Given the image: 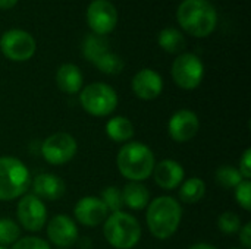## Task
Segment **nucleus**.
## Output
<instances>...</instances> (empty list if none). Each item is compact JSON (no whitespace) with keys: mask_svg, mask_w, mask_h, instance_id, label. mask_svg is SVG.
<instances>
[{"mask_svg":"<svg viewBox=\"0 0 251 249\" xmlns=\"http://www.w3.org/2000/svg\"><path fill=\"white\" fill-rule=\"evenodd\" d=\"M182 220V207L174 197L162 195L149 203L146 211V222L150 233L159 239L166 241L174 236Z\"/></svg>","mask_w":251,"mask_h":249,"instance_id":"nucleus-1","label":"nucleus"},{"mask_svg":"<svg viewBox=\"0 0 251 249\" xmlns=\"http://www.w3.org/2000/svg\"><path fill=\"white\" fill-rule=\"evenodd\" d=\"M78 151L76 139L68 132H54L41 144V156L51 166L69 163Z\"/></svg>","mask_w":251,"mask_h":249,"instance_id":"nucleus-8","label":"nucleus"},{"mask_svg":"<svg viewBox=\"0 0 251 249\" xmlns=\"http://www.w3.org/2000/svg\"><path fill=\"white\" fill-rule=\"evenodd\" d=\"M132 92L144 101L156 100L163 91V79L160 73L153 69L144 68L138 70L131 81Z\"/></svg>","mask_w":251,"mask_h":249,"instance_id":"nucleus-15","label":"nucleus"},{"mask_svg":"<svg viewBox=\"0 0 251 249\" xmlns=\"http://www.w3.org/2000/svg\"><path fill=\"white\" fill-rule=\"evenodd\" d=\"M174 82L187 91L196 90L204 76V65L201 59L193 53H181L172 63L171 69Z\"/></svg>","mask_w":251,"mask_h":249,"instance_id":"nucleus-7","label":"nucleus"},{"mask_svg":"<svg viewBox=\"0 0 251 249\" xmlns=\"http://www.w3.org/2000/svg\"><path fill=\"white\" fill-rule=\"evenodd\" d=\"M31 186L28 167L16 157H0V201H13Z\"/></svg>","mask_w":251,"mask_h":249,"instance_id":"nucleus-5","label":"nucleus"},{"mask_svg":"<svg viewBox=\"0 0 251 249\" xmlns=\"http://www.w3.org/2000/svg\"><path fill=\"white\" fill-rule=\"evenodd\" d=\"M154 183L163 189V191H174L178 189L179 185L184 182L185 178V170L182 167L181 163H178L176 160H162L159 161L151 173Z\"/></svg>","mask_w":251,"mask_h":249,"instance_id":"nucleus-16","label":"nucleus"},{"mask_svg":"<svg viewBox=\"0 0 251 249\" xmlns=\"http://www.w3.org/2000/svg\"><path fill=\"white\" fill-rule=\"evenodd\" d=\"M47 238L59 249H68L78 239V226L66 214H57L47 222Z\"/></svg>","mask_w":251,"mask_h":249,"instance_id":"nucleus-14","label":"nucleus"},{"mask_svg":"<svg viewBox=\"0 0 251 249\" xmlns=\"http://www.w3.org/2000/svg\"><path fill=\"white\" fill-rule=\"evenodd\" d=\"M238 172L241 173L243 179H246V181H250L251 179V148H247L243 153V156L240 158Z\"/></svg>","mask_w":251,"mask_h":249,"instance_id":"nucleus-31","label":"nucleus"},{"mask_svg":"<svg viewBox=\"0 0 251 249\" xmlns=\"http://www.w3.org/2000/svg\"><path fill=\"white\" fill-rule=\"evenodd\" d=\"M188 249H218L216 247L210 245V244H206V242H200V244H196L193 247H190Z\"/></svg>","mask_w":251,"mask_h":249,"instance_id":"nucleus-34","label":"nucleus"},{"mask_svg":"<svg viewBox=\"0 0 251 249\" xmlns=\"http://www.w3.org/2000/svg\"><path fill=\"white\" fill-rule=\"evenodd\" d=\"M215 181L224 189H235V186L240 185L244 179L237 167L221 166L215 173Z\"/></svg>","mask_w":251,"mask_h":249,"instance_id":"nucleus-24","label":"nucleus"},{"mask_svg":"<svg viewBox=\"0 0 251 249\" xmlns=\"http://www.w3.org/2000/svg\"><path fill=\"white\" fill-rule=\"evenodd\" d=\"M10 249H50L47 241L37 236H25L19 238Z\"/></svg>","mask_w":251,"mask_h":249,"instance_id":"nucleus-30","label":"nucleus"},{"mask_svg":"<svg viewBox=\"0 0 251 249\" xmlns=\"http://www.w3.org/2000/svg\"><path fill=\"white\" fill-rule=\"evenodd\" d=\"M18 223L28 232H40L47 225V207L34 194L21 197L16 205Z\"/></svg>","mask_w":251,"mask_h":249,"instance_id":"nucleus-10","label":"nucleus"},{"mask_svg":"<svg viewBox=\"0 0 251 249\" xmlns=\"http://www.w3.org/2000/svg\"><path fill=\"white\" fill-rule=\"evenodd\" d=\"M231 249H243V248H231Z\"/></svg>","mask_w":251,"mask_h":249,"instance_id":"nucleus-36","label":"nucleus"},{"mask_svg":"<svg viewBox=\"0 0 251 249\" xmlns=\"http://www.w3.org/2000/svg\"><path fill=\"white\" fill-rule=\"evenodd\" d=\"M35 50L34 37L24 29L12 28L0 37V51L12 62H26L35 54Z\"/></svg>","mask_w":251,"mask_h":249,"instance_id":"nucleus-9","label":"nucleus"},{"mask_svg":"<svg viewBox=\"0 0 251 249\" xmlns=\"http://www.w3.org/2000/svg\"><path fill=\"white\" fill-rule=\"evenodd\" d=\"M179 26L196 38L209 37L218 25V12L209 0H184L176 9Z\"/></svg>","mask_w":251,"mask_h":249,"instance_id":"nucleus-2","label":"nucleus"},{"mask_svg":"<svg viewBox=\"0 0 251 249\" xmlns=\"http://www.w3.org/2000/svg\"><path fill=\"white\" fill-rule=\"evenodd\" d=\"M121 191H122V203L129 210L141 211L150 203V192L141 182H129Z\"/></svg>","mask_w":251,"mask_h":249,"instance_id":"nucleus-19","label":"nucleus"},{"mask_svg":"<svg viewBox=\"0 0 251 249\" xmlns=\"http://www.w3.org/2000/svg\"><path fill=\"white\" fill-rule=\"evenodd\" d=\"M206 194V183L200 178H190L179 185V200L184 204H197Z\"/></svg>","mask_w":251,"mask_h":249,"instance_id":"nucleus-22","label":"nucleus"},{"mask_svg":"<svg viewBox=\"0 0 251 249\" xmlns=\"http://www.w3.org/2000/svg\"><path fill=\"white\" fill-rule=\"evenodd\" d=\"M157 43L165 51H168L171 54H178L185 48V37H184V34L179 29L172 28V26L163 28L159 32Z\"/></svg>","mask_w":251,"mask_h":249,"instance_id":"nucleus-21","label":"nucleus"},{"mask_svg":"<svg viewBox=\"0 0 251 249\" xmlns=\"http://www.w3.org/2000/svg\"><path fill=\"white\" fill-rule=\"evenodd\" d=\"M200 129L199 116L188 109H181L175 112L168 122V134L169 136L179 144H185L191 141Z\"/></svg>","mask_w":251,"mask_h":249,"instance_id":"nucleus-12","label":"nucleus"},{"mask_svg":"<svg viewBox=\"0 0 251 249\" xmlns=\"http://www.w3.org/2000/svg\"><path fill=\"white\" fill-rule=\"evenodd\" d=\"M56 84L65 94H76L82 90L84 76L78 66L74 63H63L56 72Z\"/></svg>","mask_w":251,"mask_h":249,"instance_id":"nucleus-18","label":"nucleus"},{"mask_svg":"<svg viewBox=\"0 0 251 249\" xmlns=\"http://www.w3.org/2000/svg\"><path fill=\"white\" fill-rule=\"evenodd\" d=\"M87 23L96 35L110 34L118 23V10L109 0H93L87 7Z\"/></svg>","mask_w":251,"mask_h":249,"instance_id":"nucleus-11","label":"nucleus"},{"mask_svg":"<svg viewBox=\"0 0 251 249\" xmlns=\"http://www.w3.org/2000/svg\"><path fill=\"white\" fill-rule=\"evenodd\" d=\"M107 51H110L107 40L101 35H96V34L88 35L82 43V54L91 63H94Z\"/></svg>","mask_w":251,"mask_h":249,"instance_id":"nucleus-23","label":"nucleus"},{"mask_svg":"<svg viewBox=\"0 0 251 249\" xmlns=\"http://www.w3.org/2000/svg\"><path fill=\"white\" fill-rule=\"evenodd\" d=\"M240 242L243 245V249H251V223H246L240 229Z\"/></svg>","mask_w":251,"mask_h":249,"instance_id":"nucleus-32","label":"nucleus"},{"mask_svg":"<svg viewBox=\"0 0 251 249\" xmlns=\"http://www.w3.org/2000/svg\"><path fill=\"white\" fill-rule=\"evenodd\" d=\"M100 200L107 207V210L112 211V213L121 211L122 207H124V203H122V191L118 186H107V188H104L101 191Z\"/></svg>","mask_w":251,"mask_h":249,"instance_id":"nucleus-28","label":"nucleus"},{"mask_svg":"<svg viewBox=\"0 0 251 249\" xmlns=\"http://www.w3.org/2000/svg\"><path fill=\"white\" fill-rule=\"evenodd\" d=\"M21 238V227L12 219H0V245H13Z\"/></svg>","mask_w":251,"mask_h":249,"instance_id":"nucleus-26","label":"nucleus"},{"mask_svg":"<svg viewBox=\"0 0 251 249\" xmlns=\"http://www.w3.org/2000/svg\"><path fill=\"white\" fill-rule=\"evenodd\" d=\"M241 226V217L234 211H225L218 217V227L224 235H235Z\"/></svg>","mask_w":251,"mask_h":249,"instance_id":"nucleus-27","label":"nucleus"},{"mask_svg":"<svg viewBox=\"0 0 251 249\" xmlns=\"http://www.w3.org/2000/svg\"><path fill=\"white\" fill-rule=\"evenodd\" d=\"M135 132V128L132 122L125 116H115L107 120L106 123V135L113 141L119 144H126L132 139Z\"/></svg>","mask_w":251,"mask_h":249,"instance_id":"nucleus-20","label":"nucleus"},{"mask_svg":"<svg viewBox=\"0 0 251 249\" xmlns=\"http://www.w3.org/2000/svg\"><path fill=\"white\" fill-rule=\"evenodd\" d=\"M32 194L40 200L57 201L63 197L66 191L65 182L54 173H41L37 175L32 181Z\"/></svg>","mask_w":251,"mask_h":249,"instance_id":"nucleus-17","label":"nucleus"},{"mask_svg":"<svg viewBox=\"0 0 251 249\" xmlns=\"http://www.w3.org/2000/svg\"><path fill=\"white\" fill-rule=\"evenodd\" d=\"M234 195L237 200V204L244 208L246 211L251 210V182L250 181H243L240 185L235 186L234 189Z\"/></svg>","mask_w":251,"mask_h":249,"instance_id":"nucleus-29","label":"nucleus"},{"mask_svg":"<svg viewBox=\"0 0 251 249\" xmlns=\"http://www.w3.org/2000/svg\"><path fill=\"white\" fill-rule=\"evenodd\" d=\"M103 235L115 249H132L141 239V225L129 213H110L103 223Z\"/></svg>","mask_w":251,"mask_h":249,"instance_id":"nucleus-4","label":"nucleus"},{"mask_svg":"<svg viewBox=\"0 0 251 249\" xmlns=\"http://www.w3.org/2000/svg\"><path fill=\"white\" fill-rule=\"evenodd\" d=\"M16 3H18V0H0V9L9 10L13 6H16Z\"/></svg>","mask_w":251,"mask_h":249,"instance_id":"nucleus-33","label":"nucleus"},{"mask_svg":"<svg viewBox=\"0 0 251 249\" xmlns=\"http://www.w3.org/2000/svg\"><path fill=\"white\" fill-rule=\"evenodd\" d=\"M74 216L79 225L85 227H97L104 223L109 216V210L99 197L88 195L76 201L74 205Z\"/></svg>","mask_w":251,"mask_h":249,"instance_id":"nucleus-13","label":"nucleus"},{"mask_svg":"<svg viewBox=\"0 0 251 249\" xmlns=\"http://www.w3.org/2000/svg\"><path fill=\"white\" fill-rule=\"evenodd\" d=\"M0 249H6V248H4V247H1V245H0Z\"/></svg>","mask_w":251,"mask_h":249,"instance_id":"nucleus-35","label":"nucleus"},{"mask_svg":"<svg viewBox=\"0 0 251 249\" xmlns=\"http://www.w3.org/2000/svg\"><path fill=\"white\" fill-rule=\"evenodd\" d=\"M116 166L119 173L129 182H143L151 176L156 166V157L146 144L129 141L118 151Z\"/></svg>","mask_w":251,"mask_h":249,"instance_id":"nucleus-3","label":"nucleus"},{"mask_svg":"<svg viewBox=\"0 0 251 249\" xmlns=\"http://www.w3.org/2000/svg\"><path fill=\"white\" fill-rule=\"evenodd\" d=\"M116 91L104 82H91L79 91V104L91 116L106 117L118 107Z\"/></svg>","mask_w":251,"mask_h":249,"instance_id":"nucleus-6","label":"nucleus"},{"mask_svg":"<svg viewBox=\"0 0 251 249\" xmlns=\"http://www.w3.org/2000/svg\"><path fill=\"white\" fill-rule=\"evenodd\" d=\"M93 65L106 75H118L124 69V60L113 51H107L100 59H97Z\"/></svg>","mask_w":251,"mask_h":249,"instance_id":"nucleus-25","label":"nucleus"}]
</instances>
